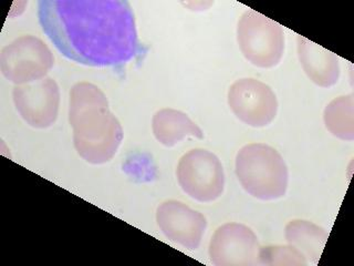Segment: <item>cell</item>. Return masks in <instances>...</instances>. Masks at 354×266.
<instances>
[{
  "mask_svg": "<svg viewBox=\"0 0 354 266\" xmlns=\"http://www.w3.org/2000/svg\"><path fill=\"white\" fill-rule=\"evenodd\" d=\"M227 99L232 114L249 127H267L278 112V100L272 89L254 78L232 83Z\"/></svg>",
  "mask_w": 354,
  "mask_h": 266,
  "instance_id": "cell-7",
  "label": "cell"
},
{
  "mask_svg": "<svg viewBox=\"0 0 354 266\" xmlns=\"http://www.w3.org/2000/svg\"><path fill=\"white\" fill-rule=\"evenodd\" d=\"M152 130L154 136L165 147H174L187 136L204 138V132L193 120L182 111L162 109L153 116Z\"/></svg>",
  "mask_w": 354,
  "mask_h": 266,
  "instance_id": "cell-12",
  "label": "cell"
},
{
  "mask_svg": "<svg viewBox=\"0 0 354 266\" xmlns=\"http://www.w3.org/2000/svg\"><path fill=\"white\" fill-rule=\"evenodd\" d=\"M235 172L245 191L256 199L274 201L287 193V164L281 154L268 144L243 145L236 155Z\"/></svg>",
  "mask_w": 354,
  "mask_h": 266,
  "instance_id": "cell-3",
  "label": "cell"
},
{
  "mask_svg": "<svg viewBox=\"0 0 354 266\" xmlns=\"http://www.w3.org/2000/svg\"><path fill=\"white\" fill-rule=\"evenodd\" d=\"M39 24L64 57L90 66H119L141 53L136 18L123 0H42Z\"/></svg>",
  "mask_w": 354,
  "mask_h": 266,
  "instance_id": "cell-1",
  "label": "cell"
},
{
  "mask_svg": "<svg viewBox=\"0 0 354 266\" xmlns=\"http://www.w3.org/2000/svg\"><path fill=\"white\" fill-rule=\"evenodd\" d=\"M176 175L183 191L198 202H214L224 192V168L208 150L194 149L183 155Z\"/></svg>",
  "mask_w": 354,
  "mask_h": 266,
  "instance_id": "cell-6",
  "label": "cell"
},
{
  "mask_svg": "<svg viewBox=\"0 0 354 266\" xmlns=\"http://www.w3.org/2000/svg\"><path fill=\"white\" fill-rule=\"evenodd\" d=\"M12 99L18 114L30 127L47 129L57 121L60 89L53 78L15 87Z\"/></svg>",
  "mask_w": 354,
  "mask_h": 266,
  "instance_id": "cell-9",
  "label": "cell"
},
{
  "mask_svg": "<svg viewBox=\"0 0 354 266\" xmlns=\"http://www.w3.org/2000/svg\"><path fill=\"white\" fill-rule=\"evenodd\" d=\"M286 240L296 247L307 260L317 263L320 260L329 234L324 227L306 220H292L286 225Z\"/></svg>",
  "mask_w": 354,
  "mask_h": 266,
  "instance_id": "cell-13",
  "label": "cell"
},
{
  "mask_svg": "<svg viewBox=\"0 0 354 266\" xmlns=\"http://www.w3.org/2000/svg\"><path fill=\"white\" fill-rule=\"evenodd\" d=\"M259 264L268 266H306L307 258L291 245H269L260 247Z\"/></svg>",
  "mask_w": 354,
  "mask_h": 266,
  "instance_id": "cell-15",
  "label": "cell"
},
{
  "mask_svg": "<svg viewBox=\"0 0 354 266\" xmlns=\"http://www.w3.org/2000/svg\"><path fill=\"white\" fill-rule=\"evenodd\" d=\"M324 120L326 129L333 136L344 141H352L354 139L353 94L332 100L324 109Z\"/></svg>",
  "mask_w": 354,
  "mask_h": 266,
  "instance_id": "cell-14",
  "label": "cell"
},
{
  "mask_svg": "<svg viewBox=\"0 0 354 266\" xmlns=\"http://www.w3.org/2000/svg\"><path fill=\"white\" fill-rule=\"evenodd\" d=\"M69 123L77 154L88 163H106L118 152L123 129L109 109L106 96L99 87L88 82L72 87Z\"/></svg>",
  "mask_w": 354,
  "mask_h": 266,
  "instance_id": "cell-2",
  "label": "cell"
},
{
  "mask_svg": "<svg viewBox=\"0 0 354 266\" xmlns=\"http://www.w3.org/2000/svg\"><path fill=\"white\" fill-rule=\"evenodd\" d=\"M297 44L299 61L310 80L322 88L335 86L341 72L337 55L304 37L299 36Z\"/></svg>",
  "mask_w": 354,
  "mask_h": 266,
  "instance_id": "cell-11",
  "label": "cell"
},
{
  "mask_svg": "<svg viewBox=\"0 0 354 266\" xmlns=\"http://www.w3.org/2000/svg\"><path fill=\"white\" fill-rule=\"evenodd\" d=\"M53 64V51L41 39L31 35L15 39L0 53V69L3 77L16 86L44 79Z\"/></svg>",
  "mask_w": 354,
  "mask_h": 266,
  "instance_id": "cell-5",
  "label": "cell"
},
{
  "mask_svg": "<svg viewBox=\"0 0 354 266\" xmlns=\"http://www.w3.org/2000/svg\"><path fill=\"white\" fill-rule=\"evenodd\" d=\"M237 42L243 57L265 69L279 64L285 51L281 26L252 9L245 11L238 21Z\"/></svg>",
  "mask_w": 354,
  "mask_h": 266,
  "instance_id": "cell-4",
  "label": "cell"
},
{
  "mask_svg": "<svg viewBox=\"0 0 354 266\" xmlns=\"http://www.w3.org/2000/svg\"><path fill=\"white\" fill-rule=\"evenodd\" d=\"M260 244L254 231L241 223H226L214 233L208 254L216 266L259 264Z\"/></svg>",
  "mask_w": 354,
  "mask_h": 266,
  "instance_id": "cell-8",
  "label": "cell"
},
{
  "mask_svg": "<svg viewBox=\"0 0 354 266\" xmlns=\"http://www.w3.org/2000/svg\"><path fill=\"white\" fill-rule=\"evenodd\" d=\"M156 222L166 238L188 249H198L207 229V220L201 212L176 200L158 206Z\"/></svg>",
  "mask_w": 354,
  "mask_h": 266,
  "instance_id": "cell-10",
  "label": "cell"
}]
</instances>
